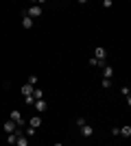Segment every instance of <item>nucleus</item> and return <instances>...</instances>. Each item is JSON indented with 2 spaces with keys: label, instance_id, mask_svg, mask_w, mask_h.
Returning a JSON list of instances; mask_svg holds the SVG:
<instances>
[{
  "label": "nucleus",
  "instance_id": "1",
  "mask_svg": "<svg viewBox=\"0 0 131 146\" xmlns=\"http://www.w3.org/2000/svg\"><path fill=\"white\" fill-rule=\"evenodd\" d=\"M9 120H11L15 127H24V118H22L20 111H11V118H9Z\"/></svg>",
  "mask_w": 131,
  "mask_h": 146
},
{
  "label": "nucleus",
  "instance_id": "2",
  "mask_svg": "<svg viewBox=\"0 0 131 146\" xmlns=\"http://www.w3.org/2000/svg\"><path fill=\"white\" fill-rule=\"evenodd\" d=\"M105 57H107V50L103 48V46H96V50H94V59L100 61V63H105Z\"/></svg>",
  "mask_w": 131,
  "mask_h": 146
},
{
  "label": "nucleus",
  "instance_id": "3",
  "mask_svg": "<svg viewBox=\"0 0 131 146\" xmlns=\"http://www.w3.org/2000/svg\"><path fill=\"white\" fill-rule=\"evenodd\" d=\"M26 15H29V18H39V15H42V7H37V5H35V7H29V11H26Z\"/></svg>",
  "mask_w": 131,
  "mask_h": 146
},
{
  "label": "nucleus",
  "instance_id": "4",
  "mask_svg": "<svg viewBox=\"0 0 131 146\" xmlns=\"http://www.w3.org/2000/svg\"><path fill=\"white\" fill-rule=\"evenodd\" d=\"M29 127H31V129H39V127H42V118H39V116H33L31 120H29Z\"/></svg>",
  "mask_w": 131,
  "mask_h": 146
},
{
  "label": "nucleus",
  "instance_id": "5",
  "mask_svg": "<svg viewBox=\"0 0 131 146\" xmlns=\"http://www.w3.org/2000/svg\"><path fill=\"white\" fill-rule=\"evenodd\" d=\"M48 109V103H46V100H35V111H46Z\"/></svg>",
  "mask_w": 131,
  "mask_h": 146
},
{
  "label": "nucleus",
  "instance_id": "6",
  "mask_svg": "<svg viewBox=\"0 0 131 146\" xmlns=\"http://www.w3.org/2000/svg\"><path fill=\"white\" fill-rule=\"evenodd\" d=\"M92 133H94V129L90 127V124H83L81 127V135L83 137H92Z\"/></svg>",
  "mask_w": 131,
  "mask_h": 146
},
{
  "label": "nucleus",
  "instance_id": "7",
  "mask_svg": "<svg viewBox=\"0 0 131 146\" xmlns=\"http://www.w3.org/2000/svg\"><path fill=\"white\" fill-rule=\"evenodd\" d=\"M114 76V68L112 66H103V79H112Z\"/></svg>",
  "mask_w": 131,
  "mask_h": 146
},
{
  "label": "nucleus",
  "instance_id": "8",
  "mask_svg": "<svg viewBox=\"0 0 131 146\" xmlns=\"http://www.w3.org/2000/svg\"><path fill=\"white\" fill-rule=\"evenodd\" d=\"M15 129H18V127H15V124H13L11 120H7V122H5V133H9V135H11V133H15Z\"/></svg>",
  "mask_w": 131,
  "mask_h": 146
},
{
  "label": "nucleus",
  "instance_id": "9",
  "mask_svg": "<svg viewBox=\"0 0 131 146\" xmlns=\"http://www.w3.org/2000/svg\"><path fill=\"white\" fill-rule=\"evenodd\" d=\"M33 90H35V87H33V85H29V83H24V85H22V94H24V96H31V94H33Z\"/></svg>",
  "mask_w": 131,
  "mask_h": 146
},
{
  "label": "nucleus",
  "instance_id": "10",
  "mask_svg": "<svg viewBox=\"0 0 131 146\" xmlns=\"http://www.w3.org/2000/svg\"><path fill=\"white\" fill-rule=\"evenodd\" d=\"M31 96L35 98V100H42V98H44V92L39 90V87H35V90H33V94H31Z\"/></svg>",
  "mask_w": 131,
  "mask_h": 146
},
{
  "label": "nucleus",
  "instance_id": "11",
  "mask_svg": "<svg viewBox=\"0 0 131 146\" xmlns=\"http://www.w3.org/2000/svg\"><path fill=\"white\" fill-rule=\"evenodd\" d=\"M22 26H24V29H31V26H33V20L29 18V15H24V18H22Z\"/></svg>",
  "mask_w": 131,
  "mask_h": 146
},
{
  "label": "nucleus",
  "instance_id": "12",
  "mask_svg": "<svg viewBox=\"0 0 131 146\" xmlns=\"http://www.w3.org/2000/svg\"><path fill=\"white\" fill-rule=\"evenodd\" d=\"M120 135H122V137H129L131 135V127L129 124H127V127H120Z\"/></svg>",
  "mask_w": 131,
  "mask_h": 146
},
{
  "label": "nucleus",
  "instance_id": "13",
  "mask_svg": "<svg viewBox=\"0 0 131 146\" xmlns=\"http://www.w3.org/2000/svg\"><path fill=\"white\" fill-rule=\"evenodd\" d=\"M15 144H18V146H29V137H26V135H20Z\"/></svg>",
  "mask_w": 131,
  "mask_h": 146
},
{
  "label": "nucleus",
  "instance_id": "14",
  "mask_svg": "<svg viewBox=\"0 0 131 146\" xmlns=\"http://www.w3.org/2000/svg\"><path fill=\"white\" fill-rule=\"evenodd\" d=\"M15 142H18V135L15 133H11L9 137H7V144H15Z\"/></svg>",
  "mask_w": 131,
  "mask_h": 146
},
{
  "label": "nucleus",
  "instance_id": "15",
  "mask_svg": "<svg viewBox=\"0 0 131 146\" xmlns=\"http://www.w3.org/2000/svg\"><path fill=\"white\" fill-rule=\"evenodd\" d=\"M29 85H37V76H35V74H31V76H29Z\"/></svg>",
  "mask_w": 131,
  "mask_h": 146
},
{
  "label": "nucleus",
  "instance_id": "16",
  "mask_svg": "<svg viewBox=\"0 0 131 146\" xmlns=\"http://www.w3.org/2000/svg\"><path fill=\"white\" fill-rule=\"evenodd\" d=\"M100 85L105 87V90H109V87H112V79H103V83H100Z\"/></svg>",
  "mask_w": 131,
  "mask_h": 146
},
{
  "label": "nucleus",
  "instance_id": "17",
  "mask_svg": "<svg viewBox=\"0 0 131 146\" xmlns=\"http://www.w3.org/2000/svg\"><path fill=\"white\" fill-rule=\"evenodd\" d=\"M24 135H26V137H33V135H35V129H31V127H29V129L24 131Z\"/></svg>",
  "mask_w": 131,
  "mask_h": 146
},
{
  "label": "nucleus",
  "instance_id": "18",
  "mask_svg": "<svg viewBox=\"0 0 131 146\" xmlns=\"http://www.w3.org/2000/svg\"><path fill=\"white\" fill-rule=\"evenodd\" d=\"M74 122H76V127H83V124H85V118H83V116H79Z\"/></svg>",
  "mask_w": 131,
  "mask_h": 146
},
{
  "label": "nucleus",
  "instance_id": "19",
  "mask_svg": "<svg viewBox=\"0 0 131 146\" xmlns=\"http://www.w3.org/2000/svg\"><path fill=\"white\" fill-rule=\"evenodd\" d=\"M24 103L26 105H35V98H33V96H24Z\"/></svg>",
  "mask_w": 131,
  "mask_h": 146
},
{
  "label": "nucleus",
  "instance_id": "20",
  "mask_svg": "<svg viewBox=\"0 0 131 146\" xmlns=\"http://www.w3.org/2000/svg\"><path fill=\"white\" fill-rule=\"evenodd\" d=\"M112 135H120V127H112Z\"/></svg>",
  "mask_w": 131,
  "mask_h": 146
},
{
  "label": "nucleus",
  "instance_id": "21",
  "mask_svg": "<svg viewBox=\"0 0 131 146\" xmlns=\"http://www.w3.org/2000/svg\"><path fill=\"white\" fill-rule=\"evenodd\" d=\"M55 146H63V144H59V142H57V144H55Z\"/></svg>",
  "mask_w": 131,
  "mask_h": 146
}]
</instances>
